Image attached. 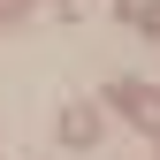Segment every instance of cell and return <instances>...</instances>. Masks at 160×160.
I'll return each mask as SVG.
<instances>
[{
  "instance_id": "cell-1",
  "label": "cell",
  "mask_w": 160,
  "mask_h": 160,
  "mask_svg": "<svg viewBox=\"0 0 160 160\" xmlns=\"http://www.w3.org/2000/svg\"><path fill=\"white\" fill-rule=\"evenodd\" d=\"M114 107H122V114H137L145 130H160V92H137V84H114Z\"/></svg>"
},
{
  "instance_id": "cell-2",
  "label": "cell",
  "mask_w": 160,
  "mask_h": 160,
  "mask_svg": "<svg viewBox=\"0 0 160 160\" xmlns=\"http://www.w3.org/2000/svg\"><path fill=\"white\" fill-rule=\"evenodd\" d=\"M61 137H69L76 152H84V145H99V114H92V107H61Z\"/></svg>"
},
{
  "instance_id": "cell-3",
  "label": "cell",
  "mask_w": 160,
  "mask_h": 160,
  "mask_svg": "<svg viewBox=\"0 0 160 160\" xmlns=\"http://www.w3.org/2000/svg\"><path fill=\"white\" fill-rule=\"evenodd\" d=\"M8 15H15V0H0V23H8Z\"/></svg>"
}]
</instances>
